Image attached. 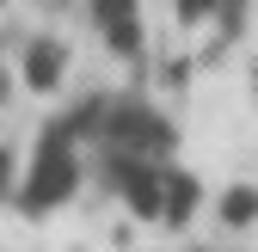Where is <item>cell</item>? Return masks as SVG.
<instances>
[{"instance_id":"6da1fadb","label":"cell","mask_w":258,"mask_h":252,"mask_svg":"<svg viewBox=\"0 0 258 252\" xmlns=\"http://www.w3.org/2000/svg\"><path fill=\"white\" fill-rule=\"evenodd\" d=\"M74 148H68V130H55V136H43V148H37V160H31V178H25V191H19V203L37 215V209H49V203H61L74 191Z\"/></svg>"},{"instance_id":"7a4b0ae2","label":"cell","mask_w":258,"mask_h":252,"mask_svg":"<svg viewBox=\"0 0 258 252\" xmlns=\"http://www.w3.org/2000/svg\"><path fill=\"white\" fill-rule=\"evenodd\" d=\"M92 13H99V31L111 49H142V25H136V0H92Z\"/></svg>"},{"instance_id":"3957f363","label":"cell","mask_w":258,"mask_h":252,"mask_svg":"<svg viewBox=\"0 0 258 252\" xmlns=\"http://www.w3.org/2000/svg\"><path fill=\"white\" fill-rule=\"evenodd\" d=\"M25 80H31V86H55V80H61V49H55V43H31Z\"/></svg>"},{"instance_id":"277c9868","label":"cell","mask_w":258,"mask_h":252,"mask_svg":"<svg viewBox=\"0 0 258 252\" xmlns=\"http://www.w3.org/2000/svg\"><path fill=\"white\" fill-rule=\"evenodd\" d=\"M252 215H258V191H246V184H240V191H228V197H221V222H228V228L252 222Z\"/></svg>"},{"instance_id":"5b68a950","label":"cell","mask_w":258,"mask_h":252,"mask_svg":"<svg viewBox=\"0 0 258 252\" xmlns=\"http://www.w3.org/2000/svg\"><path fill=\"white\" fill-rule=\"evenodd\" d=\"M13 191V160H7V148H0V197Z\"/></svg>"},{"instance_id":"8992f818","label":"cell","mask_w":258,"mask_h":252,"mask_svg":"<svg viewBox=\"0 0 258 252\" xmlns=\"http://www.w3.org/2000/svg\"><path fill=\"white\" fill-rule=\"evenodd\" d=\"M0 92H7V86H0Z\"/></svg>"}]
</instances>
